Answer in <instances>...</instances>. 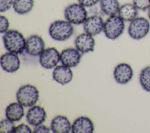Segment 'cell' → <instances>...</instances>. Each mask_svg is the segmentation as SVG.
<instances>
[{
    "label": "cell",
    "mask_w": 150,
    "mask_h": 133,
    "mask_svg": "<svg viewBox=\"0 0 150 133\" xmlns=\"http://www.w3.org/2000/svg\"><path fill=\"white\" fill-rule=\"evenodd\" d=\"M139 81L142 88L150 93V66L142 69L139 73Z\"/></svg>",
    "instance_id": "22"
},
{
    "label": "cell",
    "mask_w": 150,
    "mask_h": 133,
    "mask_svg": "<svg viewBox=\"0 0 150 133\" xmlns=\"http://www.w3.org/2000/svg\"><path fill=\"white\" fill-rule=\"evenodd\" d=\"M74 30L72 23L66 19H59L50 25L48 32L53 40L62 42L69 39L73 35Z\"/></svg>",
    "instance_id": "2"
},
{
    "label": "cell",
    "mask_w": 150,
    "mask_h": 133,
    "mask_svg": "<svg viewBox=\"0 0 150 133\" xmlns=\"http://www.w3.org/2000/svg\"><path fill=\"white\" fill-rule=\"evenodd\" d=\"M51 129L49 128L45 125L40 124L39 125L34 127L32 132L33 133H49L50 132Z\"/></svg>",
    "instance_id": "28"
},
{
    "label": "cell",
    "mask_w": 150,
    "mask_h": 133,
    "mask_svg": "<svg viewBox=\"0 0 150 133\" xmlns=\"http://www.w3.org/2000/svg\"><path fill=\"white\" fill-rule=\"evenodd\" d=\"M66 20L73 25L83 24L88 17L86 7L80 3H73L67 5L64 10Z\"/></svg>",
    "instance_id": "6"
},
{
    "label": "cell",
    "mask_w": 150,
    "mask_h": 133,
    "mask_svg": "<svg viewBox=\"0 0 150 133\" xmlns=\"http://www.w3.org/2000/svg\"><path fill=\"white\" fill-rule=\"evenodd\" d=\"M5 113L8 119L14 122L19 121L25 115L24 107L18 101L13 102L6 107Z\"/></svg>",
    "instance_id": "18"
},
{
    "label": "cell",
    "mask_w": 150,
    "mask_h": 133,
    "mask_svg": "<svg viewBox=\"0 0 150 133\" xmlns=\"http://www.w3.org/2000/svg\"><path fill=\"white\" fill-rule=\"evenodd\" d=\"M100 0H78V2L84 6L91 7L100 2Z\"/></svg>",
    "instance_id": "29"
},
{
    "label": "cell",
    "mask_w": 150,
    "mask_h": 133,
    "mask_svg": "<svg viewBox=\"0 0 150 133\" xmlns=\"http://www.w3.org/2000/svg\"><path fill=\"white\" fill-rule=\"evenodd\" d=\"M76 48L69 47L63 49L60 53L62 64L69 67L77 66L80 62L81 54Z\"/></svg>",
    "instance_id": "12"
},
{
    "label": "cell",
    "mask_w": 150,
    "mask_h": 133,
    "mask_svg": "<svg viewBox=\"0 0 150 133\" xmlns=\"http://www.w3.org/2000/svg\"><path fill=\"white\" fill-rule=\"evenodd\" d=\"M32 131L28 125L23 123L15 127L13 133H31Z\"/></svg>",
    "instance_id": "27"
},
{
    "label": "cell",
    "mask_w": 150,
    "mask_h": 133,
    "mask_svg": "<svg viewBox=\"0 0 150 133\" xmlns=\"http://www.w3.org/2000/svg\"><path fill=\"white\" fill-rule=\"evenodd\" d=\"M10 26V22L8 18L5 16L1 15L0 16V32L1 33H4L9 30Z\"/></svg>",
    "instance_id": "25"
},
{
    "label": "cell",
    "mask_w": 150,
    "mask_h": 133,
    "mask_svg": "<svg viewBox=\"0 0 150 133\" xmlns=\"http://www.w3.org/2000/svg\"><path fill=\"white\" fill-rule=\"evenodd\" d=\"M113 75L117 83L121 84H125L132 79L134 71L132 67L129 64L121 63L115 66Z\"/></svg>",
    "instance_id": "10"
},
{
    "label": "cell",
    "mask_w": 150,
    "mask_h": 133,
    "mask_svg": "<svg viewBox=\"0 0 150 133\" xmlns=\"http://www.w3.org/2000/svg\"><path fill=\"white\" fill-rule=\"evenodd\" d=\"M95 44L96 42L93 36L86 32L79 35L74 40L76 48L82 53L94 51Z\"/></svg>",
    "instance_id": "14"
},
{
    "label": "cell",
    "mask_w": 150,
    "mask_h": 133,
    "mask_svg": "<svg viewBox=\"0 0 150 133\" xmlns=\"http://www.w3.org/2000/svg\"><path fill=\"white\" fill-rule=\"evenodd\" d=\"M15 128L14 121L7 118L2 120L0 122V132L1 133H12L13 132Z\"/></svg>",
    "instance_id": "23"
},
{
    "label": "cell",
    "mask_w": 150,
    "mask_h": 133,
    "mask_svg": "<svg viewBox=\"0 0 150 133\" xmlns=\"http://www.w3.org/2000/svg\"><path fill=\"white\" fill-rule=\"evenodd\" d=\"M45 43L43 39L39 35L33 34L26 39L25 52L32 56H38L45 50Z\"/></svg>",
    "instance_id": "8"
},
{
    "label": "cell",
    "mask_w": 150,
    "mask_h": 133,
    "mask_svg": "<svg viewBox=\"0 0 150 133\" xmlns=\"http://www.w3.org/2000/svg\"><path fill=\"white\" fill-rule=\"evenodd\" d=\"M46 110L39 105H35L30 107L26 115L27 122L33 127L43 124L46 120Z\"/></svg>",
    "instance_id": "11"
},
{
    "label": "cell",
    "mask_w": 150,
    "mask_h": 133,
    "mask_svg": "<svg viewBox=\"0 0 150 133\" xmlns=\"http://www.w3.org/2000/svg\"><path fill=\"white\" fill-rule=\"evenodd\" d=\"M125 27V21L121 18L118 15H112L104 22L103 32L108 39L115 40L123 33Z\"/></svg>",
    "instance_id": "4"
},
{
    "label": "cell",
    "mask_w": 150,
    "mask_h": 133,
    "mask_svg": "<svg viewBox=\"0 0 150 133\" xmlns=\"http://www.w3.org/2000/svg\"><path fill=\"white\" fill-rule=\"evenodd\" d=\"M147 16H148V18L150 21V6L149 7V8L147 10Z\"/></svg>",
    "instance_id": "30"
},
{
    "label": "cell",
    "mask_w": 150,
    "mask_h": 133,
    "mask_svg": "<svg viewBox=\"0 0 150 133\" xmlns=\"http://www.w3.org/2000/svg\"><path fill=\"white\" fill-rule=\"evenodd\" d=\"M52 76L53 80L57 83L64 85L71 81L73 74L70 67L62 64L56 66L54 67Z\"/></svg>",
    "instance_id": "16"
},
{
    "label": "cell",
    "mask_w": 150,
    "mask_h": 133,
    "mask_svg": "<svg viewBox=\"0 0 150 133\" xmlns=\"http://www.w3.org/2000/svg\"><path fill=\"white\" fill-rule=\"evenodd\" d=\"M14 0H0V12H5L13 7Z\"/></svg>",
    "instance_id": "26"
},
{
    "label": "cell",
    "mask_w": 150,
    "mask_h": 133,
    "mask_svg": "<svg viewBox=\"0 0 150 133\" xmlns=\"http://www.w3.org/2000/svg\"><path fill=\"white\" fill-rule=\"evenodd\" d=\"M2 39L4 47L8 52L21 54L25 50L26 39L19 30L9 29L4 33Z\"/></svg>",
    "instance_id": "1"
},
{
    "label": "cell",
    "mask_w": 150,
    "mask_h": 133,
    "mask_svg": "<svg viewBox=\"0 0 150 133\" xmlns=\"http://www.w3.org/2000/svg\"><path fill=\"white\" fill-rule=\"evenodd\" d=\"M104 22L103 18L99 15L90 16L83 23L84 31L92 36L100 34L103 31Z\"/></svg>",
    "instance_id": "9"
},
{
    "label": "cell",
    "mask_w": 150,
    "mask_h": 133,
    "mask_svg": "<svg viewBox=\"0 0 150 133\" xmlns=\"http://www.w3.org/2000/svg\"><path fill=\"white\" fill-rule=\"evenodd\" d=\"M94 126L92 120L86 116H80L73 122L71 125L73 133H93Z\"/></svg>",
    "instance_id": "15"
},
{
    "label": "cell",
    "mask_w": 150,
    "mask_h": 133,
    "mask_svg": "<svg viewBox=\"0 0 150 133\" xmlns=\"http://www.w3.org/2000/svg\"><path fill=\"white\" fill-rule=\"evenodd\" d=\"M0 62L2 69L8 73L15 72L21 66V60L18 54L10 52L1 56Z\"/></svg>",
    "instance_id": "13"
},
{
    "label": "cell",
    "mask_w": 150,
    "mask_h": 133,
    "mask_svg": "<svg viewBox=\"0 0 150 133\" xmlns=\"http://www.w3.org/2000/svg\"><path fill=\"white\" fill-rule=\"evenodd\" d=\"M34 0H14L13 9L19 15L29 13L34 6Z\"/></svg>",
    "instance_id": "21"
},
{
    "label": "cell",
    "mask_w": 150,
    "mask_h": 133,
    "mask_svg": "<svg viewBox=\"0 0 150 133\" xmlns=\"http://www.w3.org/2000/svg\"><path fill=\"white\" fill-rule=\"evenodd\" d=\"M120 6L118 0H100V1L101 12L109 16L117 15Z\"/></svg>",
    "instance_id": "20"
},
{
    "label": "cell",
    "mask_w": 150,
    "mask_h": 133,
    "mask_svg": "<svg viewBox=\"0 0 150 133\" xmlns=\"http://www.w3.org/2000/svg\"><path fill=\"white\" fill-rule=\"evenodd\" d=\"M71 125L66 116L58 115L52 119L50 129L54 133H68L71 130Z\"/></svg>",
    "instance_id": "17"
},
{
    "label": "cell",
    "mask_w": 150,
    "mask_h": 133,
    "mask_svg": "<svg viewBox=\"0 0 150 133\" xmlns=\"http://www.w3.org/2000/svg\"><path fill=\"white\" fill-rule=\"evenodd\" d=\"M139 10L132 3H125L120 6L118 15L125 22H131L138 15Z\"/></svg>",
    "instance_id": "19"
},
{
    "label": "cell",
    "mask_w": 150,
    "mask_h": 133,
    "mask_svg": "<svg viewBox=\"0 0 150 133\" xmlns=\"http://www.w3.org/2000/svg\"><path fill=\"white\" fill-rule=\"evenodd\" d=\"M60 62V53L54 47L45 49L39 56V63L41 66L46 69L55 67Z\"/></svg>",
    "instance_id": "7"
},
{
    "label": "cell",
    "mask_w": 150,
    "mask_h": 133,
    "mask_svg": "<svg viewBox=\"0 0 150 133\" xmlns=\"http://www.w3.org/2000/svg\"><path fill=\"white\" fill-rule=\"evenodd\" d=\"M17 101L24 107H31L39 100V91L34 85L26 84L22 86L16 94Z\"/></svg>",
    "instance_id": "3"
},
{
    "label": "cell",
    "mask_w": 150,
    "mask_h": 133,
    "mask_svg": "<svg viewBox=\"0 0 150 133\" xmlns=\"http://www.w3.org/2000/svg\"><path fill=\"white\" fill-rule=\"evenodd\" d=\"M150 30V21L148 19L137 16L129 22L128 33L133 39L140 40L145 37Z\"/></svg>",
    "instance_id": "5"
},
{
    "label": "cell",
    "mask_w": 150,
    "mask_h": 133,
    "mask_svg": "<svg viewBox=\"0 0 150 133\" xmlns=\"http://www.w3.org/2000/svg\"><path fill=\"white\" fill-rule=\"evenodd\" d=\"M132 3L138 10L147 11L150 6V0H132Z\"/></svg>",
    "instance_id": "24"
}]
</instances>
